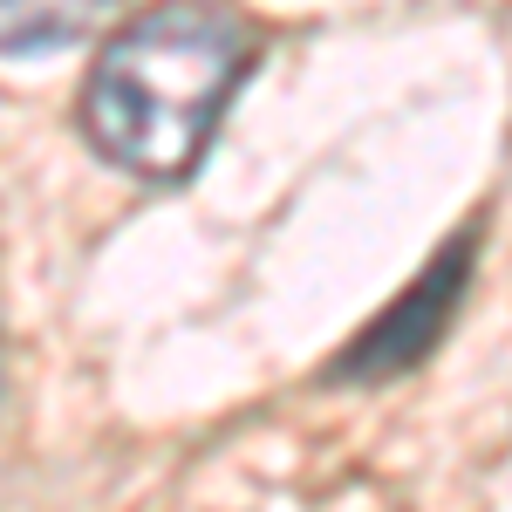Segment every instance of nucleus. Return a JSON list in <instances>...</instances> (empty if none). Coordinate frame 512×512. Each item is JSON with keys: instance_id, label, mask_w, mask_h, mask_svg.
<instances>
[{"instance_id": "f257e3e1", "label": "nucleus", "mask_w": 512, "mask_h": 512, "mask_svg": "<svg viewBox=\"0 0 512 512\" xmlns=\"http://www.w3.org/2000/svg\"><path fill=\"white\" fill-rule=\"evenodd\" d=\"M253 55H260L253 28L226 7L164 0L96 48L82 89V130L117 171L171 185L205 158Z\"/></svg>"}, {"instance_id": "f03ea898", "label": "nucleus", "mask_w": 512, "mask_h": 512, "mask_svg": "<svg viewBox=\"0 0 512 512\" xmlns=\"http://www.w3.org/2000/svg\"><path fill=\"white\" fill-rule=\"evenodd\" d=\"M465 274H472V239H451L444 253H437V267L417 287H403L383 321L355 342V349L335 355V383H376V376H396V369H410V362H424L437 349V335H444V321L458 308V294H465Z\"/></svg>"}, {"instance_id": "7ed1b4c3", "label": "nucleus", "mask_w": 512, "mask_h": 512, "mask_svg": "<svg viewBox=\"0 0 512 512\" xmlns=\"http://www.w3.org/2000/svg\"><path fill=\"white\" fill-rule=\"evenodd\" d=\"M117 0H0V55H35L82 41Z\"/></svg>"}]
</instances>
